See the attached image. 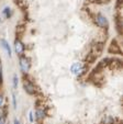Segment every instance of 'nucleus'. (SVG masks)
Returning a JSON list of instances; mask_svg holds the SVG:
<instances>
[{
  "label": "nucleus",
  "instance_id": "obj_1",
  "mask_svg": "<svg viewBox=\"0 0 123 124\" xmlns=\"http://www.w3.org/2000/svg\"><path fill=\"white\" fill-rule=\"evenodd\" d=\"M95 22L96 24H97L98 26H100V28H105L107 29L108 26H109V22H108V19L106 18L105 16H102V14L98 13L95 16Z\"/></svg>",
  "mask_w": 123,
  "mask_h": 124
},
{
  "label": "nucleus",
  "instance_id": "obj_2",
  "mask_svg": "<svg viewBox=\"0 0 123 124\" xmlns=\"http://www.w3.org/2000/svg\"><path fill=\"white\" fill-rule=\"evenodd\" d=\"M102 51H103V43L99 42V43H96L95 45H92V46H91L90 53L92 55H95V56L98 58V57L102 54Z\"/></svg>",
  "mask_w": 123,
  "mask_h": 124
},
{
  "label": "nucleus",
  "instance_id": "obj_3",
  "mask_svg": "<svg viewBox=\"0 0 123 124\" xmlns=\"http://www.w3.org/2000/svg\"><path fill=\"white\" fill-rule=\"evenodd\" d=\"M30 67H31L30 59L26 58V57H21L20 58V68H21L22 71L24 74H26L30 70Z\"/></svg>",
  "mask_w": 123,
  "mask_h": 124
},
{
  "label": "nucleus",
  "instance_id": "obj_4",
  "mask_svg": "<svg viewBox=\"0 0 123 124\" xmlns=\"http://www.w3.org/2000/svg\"><path fill=\"white\" fill-rule=\"evenodd\" d=\"M23 88L29 94H35L36 93V89H35V86L33 85L32 81H28V80H24L23 82Z\"/></svg>",
  "mask_w": 123,
  "mask_h": 124
},
{
  "label": "nucleus",
  "instance_id": "obj_5",
  "mask_svg": "<svg viewBox=\"0 0 123 124\" xmlns=\"http://www.w3.org/2000/svg\"><path fill=\"white\" fill-rule=\"evenodd\" d=\"M109 53H113V54H120L121 53L120 45H118L116 41H112L111 42V45L109 47Z\"/></svg>",
  "mask_w": 123,
  "mask_h": 124
},
{
  "label": "nucleus",
  "instance_id": "obj_6",
  "mask_svg": "<svg viewBox=\"0 0 123 124\" xmlns=\"http://www.w3.org/2000/svg\"><path fill=\"white\" fill-rule=\"evenodd\" d=\"M14 49H16V54L19 55H22L24 52V45L21 43L20 40H16L14 41Z\"/></svg>",
  "mask_w": 123,
  "mask_h": 124
},
{
  "label": "nucleus",
  "instance_id": "obj_7",
  "mask_svg": "<svg viewBox=\"0 0 123 124\" xmlns=\"http://www.w3.org/2000/svg\"><path fill=\"white\" fill-rule=\"evenodd\" d=\"M81 68H82V66H81L80 63H74L72 65V67H70V70H72V73L74 74V75H80V71H81Z\"/></svg>",
  "mask_w": 123,
  "mask_h": 124
},
{
  "label": "nucleus",
  "instance_id": "obj_8",
  "mask_svg": "<svg viewBox=\"0 0 123 124\" xmlns=\"http://www.w3.org/2000/svg\"><path fill=\"white\" fill-rule=\"evenodd\" d=\"M115 23H116V29H118L119 33L122 34V16H121L120 12L115 16Z\"/></svg>",
  "mask_w": 123,
  "mask_h": 124
},
{
  "label": "nucleus",
  "instance_id": "obj_9",
  "mask_svg": "<svg viewBox=\"0 0 123 124\" xmlns=\"http://www.w3.org/2000/svg\"><path fill=\"white\" fill-rule=\"evenodd\" d=\"M1 44H2L3 48L6 49V52L8 53V55H9V56H11V47H10L9 43H8L6 40H1Z\"/></svg>",
  "mask_w": 123,
  "mask_h": 124
},
{
  "label": "nucleus",
  "instance_id": "obj_10",
  "mask_svg": "<svg viewBox=\"0 0 123 124\" xmlns=\"http://www.w3.org/2000/svg\"><path fill=\"white\" fill-rule=\"evenodd\" d=\"M25 32V26H23V25H19V26H16V36L18 38H21L22 35H23V33Z\"/></svg>",
  "mask_w": 123,
  "mask_h": 124
},
{
  "label": "nucleus",
  "instance_id": "obj_11",
  "mask_svg": "<svg viewBox=\"0 0 123 124\" xmlns=\"http://www.w3.org/2000/svg\"><path fill=\"white\" fill-rule=\"evenodd\" d=\"M97 59V57L95 56V55H92L91 53H89L88 55H87V57H86V63H88V64H92L93 62Z\"/></svg>",
  "mask_w": 123,
  "mask_h": 124
},
{
  "label": "nucleus",
  "instance_id": "obj_12",
  "mask_svg": "<svg viewBox=\"0 0 123 124\" xmlns=\"http://www.w3.org/2000/svg\"><path fill=\"white\" fill-rule=\"evenodd\" d=\"M3 14L6 16L7 19H9L10 16H11V9H10V8H5V10H3Z\"/></svg>",
  "mask_w": 123,
  "mask_h": 124
},
{
  "label": "nucleus",
  "instance_id": "obj_13",
  "mask_svg": "<svg viewBox=\"0 0 123 124\" xmlns=\"http://www.w3.org/2000/svg\"><path fill=\"white\" fill-rule=\"evenodd\" d=\"M0 124H8L7 117H6L5 115H1V116H0Z\"/></svg>",
  "mask_w": 123,
  "mask_h": 124
},
{
  "label": "nucleus",
  "instance_id": "obj_14",
  "mask_svg": "<svg viewBox=\"0 0 123 124\" xmlns=\"http://www.w3.org/2000/svg\"><path fill=\"white\" fill-rule=\"evenodd\" d=\"M16 87H18V77L16 75H13V88L16 89Z\"/></svg>",
  "mask_w": 123,
  "mask_h": 124
},
{
  "label": "nucleus",
  "instance_id": "obj_15",
  "mask_svg": "<svg viewBox=\"0 0 123 124\" xmlns=\"http://www.w3.org/2000/svg\"><path fill=\"white\" fill-rule=\"evenodd\" d=\"M93 2H98V3H108V2H110V0H95Z\"/></svg>",
  "mask_w": 123,
  "mask_h": 124
},
{
  "label": "nucleus",
  "instance_id": "obj_16",
  "mask_svg": "<svg viewBox=\"0 0 123 124\" xmlns=\"http://www.w3.org/2000/svg\"><path fill=\"white\" fill-rule=\"evenodd\" d=\"M12 100H13V105H14V108H16V96H12Z\"/></svg>",
  "mask_w": 123,
  "mask_h": 124
},
{
  "label": "nucleus",
  "instance_id": "obj_17",
  "mask_svg": "<svg viewBox=\"0 0 123 124\" xmlns=\"http://www.w3.org/2000/svg\"><path fill=\"white\" fill-rule=\"evenodd\" d=\"M3 104V97L2 96H0V107Z\"/></svg>",
  "mask_w": 123,
  "mask_h": 124
},
{
  "label": "nucleus",
  "instance_id": "obj_18",
  "mask_svg": "<svg viewBox=\"0 0 123 124\" xmlns=\"http://www.w3.org/2000/svg\"><path fill=\"white\" fill-rule=\"evenodd\" d=\"M30 121H31V122L34 121V119H33V113H32V112H30Z\"/></svg>",
  "mask_w": 123,
  "mask_h": 124
},
{
  "label": "nucleus",
  "instance_id": "obj_19",
  "mask_svg": "<svg viewBox=\"0 0 123 124\" xmlns=\"http://www.w3.org/2000/svg\"><path fill=\"white\" fill-rule=\"evenodd\" d=\"M14 124H20V123H19V121H18V120H14Z\"/></svg>",
  "mask_w": 123,
  "mask_h": 124
},
{
  "label": "nucleus",
  "instance_id": "obj_20",
  "mask_svg": "<svg viewBox=\"0 0 123 124\" xmlns=\"http://www.w3.org/2000/svg\"><path fill=\"white\" fill-rule=\"evenodd\" d=\"M1 115H2V113H1V111H0V116H1Z\"/></svg>",
  "mask_w": 123,
  "mask_h": 124
}]
</instances>
